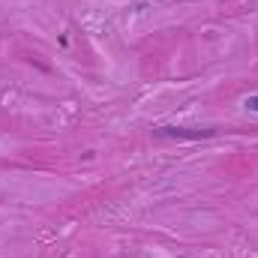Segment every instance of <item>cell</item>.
<instances>
[{
	"label": "cell",
	"mask_w": 258,
	"mask_h": 258,
	"mask_svg": "<svg viewBox=\"0 0 258 258\" xmlns=\"http://www.w3.org/2000/svg\"><path fill=\"white\" fill-rule=\"evenodd\" d=\"M246 108H249V111H258V96H249V99H246Z\"/></svg>",
	"instance_id": "cell-2"
},
{
	"label": "cell",
	"mask_w": 258,
	"mask_h": 258,
	"mask_svg": "<svg viewBox=\"0 0 258 258\" xmlns=\"http://www.w3.org/2000/svg\"><path fill=\"white\" fill-rule=\"evenodd\" d=\"M159 135L177 138V141H198V138H210L216 129H189V126H159Z\"/></svg>",
	"instance_id": "cell-1"
}]
</instances>
